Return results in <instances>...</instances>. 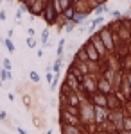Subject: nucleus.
<instances>
[{
  "instance_id": "nucleus-8",
  "label": "nucleus",
  "mask_w": 131,
  "mask_h": 134,
  "mask_svg": "<svg viewBox=\"0 0 131 134\" xmlns=\"http://www.w3.org/2000/svg\"><path fill=\"white\" fill-rule=\"evenodd\" d=\"M68 86H72V90H75V88H77V82H75V77H74V75H68Z\"/></svg>"
},
{
  "instance_id": "nucleus-6",
  "label": "nucleus",
  "mask_w": 131,
  "mask_h": 134,
  "mask_svg": "<svg viewBox=\"0 0 131 134\" xmlns=\"http://www.w3.org/2000/svg\"><path fill=\"white\" fill-rule=\"evenodd\" d=\"M0 79H2V81H9V79H11L9 72H7V70H4V68H2V70H0Z\"/></svg>"
},
{
  "instance_id": "nucleus-13",
  "label": "nucleus",
  "mask_w": 131,
  "mask_h": 134,
  "mask_svg": "<svg viewBox=\"0 0 131 134\" xmlns=\"http://www.w3.org/2000/svg\"><path fill=\"white\" fill-rule=\"evenodd\" d=\"M63 47H65V40H61L59 47H58V55H59V57H61V54H63Z\"/></svg>"
},
{
  "instance_id": "nucleus-12",
  "label": "nucleus",
  "mask_w": 131,
  "mask_h": 134,
  "mask_svg": "<svg viewBox=\"0 0 131 134\" xmlns=\"http://www.w3.org/2000/svg\"><path fill=\"white\" fill-rule=\"evenodd\" d=\"M2 64H4V70H7V72H9L11 68H13V66H11V61H9V59H4V61H2Z\"/></svg>"
},
{
  "instance_id": "nucleus-3",
  "label": "nucleus",
  "mask_w": 131,
  "mask_h": 134,
  "mask_svg": "<svg viewBox=\"0 0 131 134\" xmlns=\"http://www.w3.org/2000/svg\"><path fill=\"white\" fill-rule=\"evenodd\" d=\"M93 102H95V105H99V107H108V97L101 93V95H97L93 98Z\"/></svg>"
},
{
  "instance_id": "nucleus-5",
  "label": "nucleus",
  "mask_w": 131,
  "mask_h": 134,
  "mask_svg": "<svg viewBox=\"0 0 131 134\" xmlns=\"http://www.w3.org/2000/svg\"><path fill=\"white\" fill-rule=\"evenodd\" d=\"M59 68H61V57H58L54 61V66H52V70L56 72V75H59Z\"/></svg>"
},
{
  "instance_id": "nucleus-11",
  "label": "nucleus",
  "mask_w": 131,
  "mask_h": 134,
  "mask_svg": "<svg viewBox=\"0 0 131 134\" xmlns=\"http://www.w3.org/2000/svg\"><path fill=\"white\" fill-rule=\"evenodd\" d=\"M4 43H6V47H7V50H9V52H14V45H13L11 40H4Z\"/></svg>"
},
{
  "instance_id": "nucleus-23",
  "label": "nucleus",
  "mask_w": 131,
  "mask_h": 134,
  "mask_svg": "<svg viewBox=\"0 0 131 134\" xmlns=\"http://www.w3.org/2000/svg\"><path fill=\"white\" fill-rule=\"evenodd\" d=\"M99 134H108V132H99Z\"/></svg>"
},
{
  "instance_id": "nucleus-9",
  "label": "nucleus",
  "mask_w": 131,
  "mask_h": 134,
  "mask_svg": "<svg viewBox=\"0 0 131 134\" xmlns=\"http://www.w3.org/2000/svg\"><path fill=\"white\" fill-rule=\"evenodd\" d=\"M47 41H49V31L45 29V31L41 32V43H43V45H47Z\"/></svg>"
},
{
  "instance_id": "nucleus-20",
  "label": "nucleus",
  "mask_w": 131,
  "mask_h": 134,
  "mask_svg": "<svg viewBox=\"0 0 131 134\" xmlns=\"http://www.w3.org/2000/svg\"><path fill=\"white\" fill-rule=\"evenodd\" d=\"M0 120H6V113L4 111H0Z\"/></svg>"
},
{
  "instance_id": "nucleus-15",
  "label": "nucleus",
  "mask_w": 131,
  "mask_h": 134,
  "mask_svg": "<svg viewBox=\"0 0 131 134\" xmlns=\"http://www.w3.org/2000/svg\"><path fill=\"white\" fill-rule=\"evenodd\" d=\"M27 47H31V48H32V47H36V41H34L32 38H29V40H27Z\"/></svg>"
},
{
  "instance_id": "nucleus-1",
  "label": "nucleus",
  "mask_w": 131,
  "mask_h": 134,
  "mask_svg": "<svg viewBox=\"0 0 131 134\" xmlns=\"http://www.w3.org/2000/svg\"><path fill=\"white\" fill-rule=\"evenodd\" d=\"M81 120L83 122H95V107H92L90 104H84L81 109Z\"/></svg>"
},
{
  "instance_id": "nucleus-21",
  "label": "nucleus",
  "mask_w": 131,
  "mask_h": 134,
  "mask_svg": "<svg viewBox=\"0 0 131 134\" xmlns=\"http://www.w3.org/2000/svg\"><path fill=\"white\" fill-rule=\"evenodd\" d=\"M0 20H6V14H4V11H0Z\"/></svg>"
},
{
  "instance_id": "nucleus-17",
  "label": "nucleus",
  "mask_w": 131,
  "mask_h": 134,
  "mask_svg": "<svg viewBox=\"0 0 131 134\" xmlns=\"http://www.w3.org/2000/svg\"><path fill=\"white\" fill-rule=\"evenodd\" d=\"M104 11H106V5H102V7H99V9L95 11V13H97V14H101V13H104Z\"/></svg>"
},
{
  "instance_id": "nucleus-10",
  "label": "nucleus",
  "mask_w": 131,
  "mask_h": 134,
  "mask_svg": "<svg viewBox=\"0 0 131 134\" xmlns=\"http://www.w3.org/2000/svg\"><path fill=\"white\" fill-rule=\"evenodd\" d=\"M99 88H101V90H102L104 93H108V91H110V84L106 82V81H102V82L99 84Z\"/></svg>"
},
{
  "instance_id": "nucleus-16",
  "label": "nucleus",
  "mask_w": 131,
  "mask_h": 134,
  "mask_svg": "<svg viewBox=\"0 0 131 134\" xmlns=\"http://www.w3.org/2000/svg\"><path fill=\"white\" fill-rule=\"evenodd\" d=\"M83 18H84L83 14H75V16H74V21H81V20H83Z\"/></svg>"
},
{
  "instance_id": "nucleus-18",
  "label": "nucleus",
  "mask_w": 131,
  "mask_h": 134,
  "mask_svg": "<svg viewBox=\"0 0 131 134\" xmlns=\"http://www.w3.org/2000/svg\"><path fill=\"white\" fill-rule=\"evenodd\" d=\"M7 98H9V102H14V95H13V93H9V95H7Z\"/></svg>"
},
{
  "instance_id": "nucleus-4",
  "label": "nucleus",
  "mask_w": 131,
  "mask_h": 134,
  "mask_svg": "<svg viewBox=\"0 0 131 134\" xmlns=\"http://www.w3.org/2000/svg\"><path fill=\"white\" fill-rule=\"evenodd\" d=\"M61 134H81V131L75 127V125H65L63 124V131Z\"/></svg>"
},
{
  "instance_id": "nucleus-2",
  "label": "nucleus",
  "mask_w": 131,
  "mask_h": 134,
  "mask_svg": "<svg viewBox=\"0 0 131 134\" xmlns=\"http://www.w3.org/2000/svg\"><path fill=\"white\" fill-rule=\"evenodd\" d=\"M106 107H99V105H95V122H99L102 124L104 120H106Z\"/></svg>"
},
{
  "instance_id": "nucleus-24",
  "label": "nucleus",
  "mask_w": 131,
  "mask_h": 134,
  "mask_svg": "<svg viewBox=\"0 0 131 134\" xmlns=\"http://www.w3.org/2000/svg\"><path fill=\"white\" fill-rule=\"evenodd\" d=\"M0 90H2V84H0Z\"/></svg>"
},
{
  "instance_id": "nucleus-7",
  "label": "nucleus",
  "mask_w": 131,
  "mask_h": 134,
  "mask_svg": "<svg viewBox=\"0 0 131 134\" xmlns=\"http://www.w3.org/2000/svg\"><path fill=\"white\" fill-rule=\"evenodd\" d=\"M122 131H131V118H124V125Z\"/></svg>"
},
{
  "instance_id": "nucleus-22",
  "label": "nucleus",
  "mask_w": 131,
  "mask_h": 134,
  "mask_svg": "<svg viewBox=\"0 0 131 134\" xmlns=\"http://www.w3.org/2000/svg\"><path fill=\"white\" fill-rule=\"evenodd\" d=\"M113 134H122V132H113Z\"/></svg>"
},
{
  "instance_id": "nucleus-19",
  "label": "nucleus",
  "mask_w": 131,
  "mask_h": 134,
  "mask_svg": "<svg viewBox=\"0 0 131 134\" xmlns=\"http://www.w3.org/2000/svg\"><path fill=\"white\" fill-rule=\"evenodd\" d=\"M16 131H18V134H27V132H25V131H23V129H22V127H18Z\"/></svg>"
},
{
  "instance_id": "nucleus-14",
  "label": "nucleus",
  "mask_w": 131,
  "mask_h": 134,
  "mask_svg": "<svg viewBox=\"0 0 131 134\" xmlns=\"http://www.w3.org/2000/svg\"><path fill=\"white\" fill-rule=\"evenodd\" d=\"M29 75H31V79H32L34 82H38V81H40V75H38V73H36V72H31Z\"/></svg>"
}]
</instances>
